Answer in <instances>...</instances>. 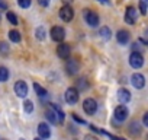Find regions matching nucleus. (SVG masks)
Wrapping results in <instances>:
<instances>
[{
	"label": "nucleus",
	"instance_id": "obj_1",
	"mask_svg": "<svg viewBox=\"0 0 148 140\" xmlns=\"http://www.w3.org/2000/svg\"><path fill=\"white\" fill-rule=\"evenodd\" d=\"M45 115H47L48 121L52 124H61L64 121V112L61 111L60 107H57L54 104H49V108L47 110Z\"/></svg>",
	"mask_w": 148,
	"mask_h": 140
},
{
	"label": "nucleus",
	"instance_id": "obj_2",
	"mask_svg": "<svg viewBox=\"0 0 148 140\" xmlns=\"http://www.w3.org/2000/svg\"><path fill=\"white\" fill-rule=\"evenodd\" d=\"M83 110L87 115H93L97 111V102L93 98H86L83 101Z\"/></svg>",
	"mask_w": 148,
	"mask_h": 140
},
{
	"label": "nucleus",
	"instance_id": "obj_3",
	"mask_svg": "<svg viewBox=\"0 0 148 140\" xmlns=\"http://www.w3.org/2000/svg\"><path fill=\"white\" fill-rule=\"evenodd\" d=\"M84 19H86L87 25L92 28H96L99 25V15L95 10H84Z\"/></svg>",
	"mask_w": 148,
	"mask_h": 140
},
{
	"label": "nucleus",
	"instance_id": "obj_4",
	"mask_svg": "<svg viewBox=\"0 0 148 140\" xmlns=\"http://www.w3.org/2000/svg\"><path fill=\"white\" fill-rule=\"evenodd\" d=\"M129 64L134 67V69H141L142 64H144V57L141 53L138 51H134L131 55H129Z\"/></svg>",
	"mask_w": 148,
	"mask_h": 140
},
{
	"label": "nucleus",
	"instance_id": "obj_5",
	"mask_svg": "<svg viewBox=\"0 0 148 140\" xmlns=\"http://www.w3.org/2000/svg\"><path fill=\"white\" fill-rule=\"evenodd\" d=\"M60 18H61L64 22L73 21V18H74V10L71 9L70 5H64V6L60 9Z\"/></svg>",
	"mask_w": 148,
	"mask_h": 140
},
{
	"label": "nucleus",
	"instance_id": "obj_6",
	"mask_svg": "<svg viewBox=\"0 0 148 140\" xmlns=\"http://www.w3.org/2000/svg\"><path fill=\"white\" fill-rule=\"evenodd\" d=\"M136 19H138V12H136V9H135L134 6L126 8V12H125V22H126L128 25H135Z\"/></svg>",
	"mask_w": 148,
	"mask_h": 140
},
{
	"label": "nucleus",
	"instance_id": "obj_7",
	"mask_svg": "<svg viewBox=\"0 0 148 140\" xmlns=\"http://www.w3.org/2000/svg\"><path fill=\"white\" fill-rule=\"evenodd\" d=\"M128 115H129V111H128V108L125 107V105H119V107H116L115 108V112H113V117H115V120L116 121H125L126 118H128Z\"/></svg>",
	"mask_w": 148,
	"mask_h": 140
},
{
	"label": "nucleus",
	"instance_id": "obj_8",
	"mask_svg": "<svg viewBox=\"0 0 148 140\" xmlns=\"http://www.w3.org/2000/svg\"><path fill=\"white\" fill-rule=\"evenodd\" d=\"M51 38L57 42H61L65 38V31L62 26H52L51 29Z\"/></svg>",
	"mask_w": 148,
	"mask_h": 140
},
{
	"label": "nucleus",
	"instance_id": "obj_9",
	"mask_svg": "<svg viewBox=\"0 0 148 140\" xmlns=\"http://www.w3.org/2000/svg\"><path fill=\"white\" fill-rule=\"evenodd\" d=\"M131 83H132L134 88L142 89V88L145 86V78H144V75H141V73H134V75L131 76Z\"/></svg>",
	"mask_w": 148,
	"mask_h": 140
},
{
	"label": "nucleus",
	"instance_id": "obj_10",
	"mask_svg": "<svg viewBox=\"0 0 148 140\" xmlns=\"http://www.w3.org/2000/svg\"><path fill=\"white\" fill-rule=\"evenodd\" d=\"M15 94L19 96V98H25L28 95V85L23 82V80H18L15 83Z\"/></svg>",
	"mask_w": 148,
	"mask_h": 140
},
{
	"label": "nucleus",
	"instance_id": "obj_11",
	"mask_svg": "<svg viewBox=\"0 0 148 140\" xmlns=\"http://www.w3.org/2000/svg\"><path fill=\"white\" fill-rule=\"evenodd\" d=\"M65 101L68 104H76L79 101V91L76 88H68L65 91Z\"/></svg>",
	"mask_w": 148,
	"mask_h": 140
},
{
	"label": "nucleus",
	"instance_id": "obj_12",
	"mask_svg": "<svg viewBox=\"0 0 148 140\" xmlns=\"http://www.w3.org/2000/svg\"><path fill=\"white\" fill-rule=\"evenodd\" d=\"M70 45L68 44H61V45H58V48H57V54H58V57L60 58H68L70 57Z\"/></svg>",
	"mask_w": 148,
	"mask_h": 140
},
{
	"label": "nucleus",
	"instance_id": "obj_13",
	"mask_svg": "<svg viewBox=\"0 0 148 140\" xmlns=\"http://www.w3.org/2000/svg\"><path fill=\"white\" fill-rule=\"evenodd\" d=\"M118 99H119L121 104L129 102V101H131V92H129L128 89H125V88L119 89V91H118Z\"/></svg>",
	"mask_w": 148,
	"mask_h": 140
},
{
	"label": "nucleus",
	"instance_id": "obj_14",
	"mask_svg": "<svg viewBox=\"0 0 148 140\" xmlns=\"http://www.w3.org/2000/svg\"><path fill=\"white\" fill-rule=\"evenodd\" d=\"M38 134L41 139H48L51 136V130H49V125L45 124V123H41L38 125Z\"/></svg>",
	"mask_w": 148,
	"mask_h": 140
},
{
	"label": "nucleus",
	"instance_id": "obj_15",
	"mask_svg": "<svg viewBox=\"0 0 148 140\" xmlns=\"http://www.w3.org/2000/svg\"><path fill=\"white\" fill-rule=\"evenodd\" d=\"M116 40H118L119 44H128V41H129V32L125 31V29L118 31V34H116Z\"/></svg>",
	"mask_w": 148,
	"mask_h": 140
},
{
	"label": "nucleus",
	"instance_id": "obj_16",
	"mask_svg": "<svg viewBox=\"0 0 148 140\" xmlns=\"http://www.w3.org/2000/svg\"><path fill=\"white\" fill-rule=\"evenodd\" d=\"M79 70V63L76 60H68V64H67V73L68 75H74Z\"/></svg>",
	"mask_w": 148,
	"mask_h": 140
},
{
	"label": "nucleus",
	"instance_id": "obj_17",
	"mask_svg": "<svg viewBox=\"0 0 148 140\" xmlns=\"http://www.w3.org/2000/svg\"><path fill=\"white\" fill-rule=\"evenodd\" d=\"M9 38H10L12 42H21L22 35H21L19 31H10V32H9Z\"/></svg>",
	"mask_w": 148,
	"mask_h": 140
},
{
	"label": "nucleus",
	"instance_id": "obj_18",
	"mask_svg": "<svg viewBox=\"0 0 148 140\" xmlns=\"http://www.w3.org/2000/svg\"><path fill=\"white\" fill-rule=\"evenodd\" d=\"M9 79V70L3 66H0V82H6Z\"/></svg>",
	"mask_w": 148,
	"mask_h": 140
},
{
	"label": "nucleus",
	"instance_id": "obj_19",
	"mask_svg": "<svg viewBox=\"0 0 148 140\" xmlns=\"http://www.w3.org/2000/svg\"><path fill=\"white\" fill-rule=\"evenodd\" d=\"M34 89L36 91V94H38V96H41V98H44V96H47V91L41 86V85H38V83H34Z\"/></svg>",
	"mask_w": 148,
	"mask_h": 140
},
{
	"label": "nucleus",
	"instance_id": "obj_20",
	"mask_svg": "<svg viewBox=\"0 0 148 140\" xmlns=\"http://www.w3.org/2000/svg\"><path fill=\"white\" fill-rule=\"evenodd\" d=\"M148 10V0H139V12L142 15H147Z\"/></svg>",
	"mask_w": 148,
	"mask_h": 140
},
{
	"label": "nucleus",
	"instance_id": "obj_21",
	"mask_svg": "<svg viewBox=\"0 0 148 140\" xmlns=\"http://www.w3.org/2000/svg\"><path fill=\"white\" fill-rule=\"evenodd\" d=\"M110 35H112V32H110V29H109L108 26H103V28H100V37H102V38H105V40H109V38H110Z\"/></svg>",
	"mask_w": 148,
	"mask_h": 140
},
{
	"label": "nucleus",
	"instance_id": "obj_22",
	"mask_svg": "<svg viewBox=\"0 0 148 140\" xmlns=\"http://www.w3.org/2000/svg\"><path fill=\"white\" fill-rule=\"evenodd\" d=\"M6 18H8V21H9L12 25H18V16H16L13 12H8V13H6Z\"/></svg>",
	"mask_w": 148,
	"mask_h": 140
},
{
	"label": "nucleus",
	"instance_id": "obj_23",
	"mask_svg": "<svg viewBox=\"0 0 148 140\" xmlns=\"http://www.w3.org/2000/svg\"><path fill=\"white\" fill-rule=\"evenodd\" d=\"M9 51H10V47L6 42H0V54H2V55H8Z\"/></svg>",
	"mask_w": 148,
	"mask_h": 140
},
{
	"label": "nucleus",
	"instance_id": "obj_24",
	"mask_svg": "<svg viewBox=\"0 0 148 140\" xmlns=\"http://www.w3.org/2000/svg\"><path fill=\"white\" fill-rule=\"evenodd\" d=\"M45 34H47V32H45V28H44V26H39V28L36 29V38H38V40L42 41V40L45 38Z\"/></svg>",
	"mask_w": 148,
	"mask_h": 140
},
{
	"label": "nucleus",
	"instance_id": "obj_25",
	"mask_svg": "<svg viewBox=\"0 0 148 140\" xmlns=\"http://www.w3.org/2000/svg\"><path fill=\"white\" fill-rule=\"evenodd\" d=\"M23 108H25V111L29 114V112H32V111H34V104H32L31 101H25V104H23Z\"/></svg>",
	"mask_w": 148,
	"mask_h": 140
},
{
	"label": "nucleus",
	"instance_id": "obj_26",
	"mask_svg": "<svg viewBox=\"0 0 148 140\" xmlns=\"http://www.w3.org/2000/svg\"><path fill=\"white\" fill-rule=\"evenodd\" d=\"M18 5L22 8V9H28L31 6V0H18Z\"/></svg>",
	"mask_w": 148,
	"mask_h": 140
},
{
	"label": "nucleus",
	"instance_id": "obj_27",
	"mask_svg": "<svg viewBox=\"0 0 148 140\" xmlns=\"http://www.w3.org/2000/svg\"><path fill=\"white\" fill-rule=\"evenodd\" d=\"M129 128H131V133H134V134H135V133H139V125H138L136 123H132Z\"/></svg>",
	"mask_w": 148,
	"mask_h": 140
},
{
	"label": "nucleus",
	"instance_id": "obj_28",
	"mask_svg": "<svg viewBox=\"0 0 148 140\" xmlns=\"http://www.w3.org/2000/svg\"><path fill=\"white\" fill-rule=\"evenodd\" d=\"M142 123H144V125L148 127V111L144 114V117H142Z\"/></svg>",
	"mask_w": 148,
	"mask_h": 140
},
{
	"label": "nucleus",
	"instance_id": "obj_29",
	"mask_svg": "<svg viewBox=\"0 0 148 140\" xmlns=\"http://www.w3.org/2000/svg\"><path fill=\"white\" fill-rule=\"evenodd\" d=\"M8 9V3L3 2V0H0V10H6Z\"/></svg>",
	"mask_w": 148,
	"mask_h": 140
},
{
	"label": "nucleus",
	"instance_id": "obj_30",
	"mask_svg": "<svg viewBox=\"0 0 148 140\" xmlns=\"http://www.w3.org/2000/svg\"><path fill=\"white\" fill-rule=\"evenodd\" d=\"M38 3H39L41 6H44V8H47V6L49 5V0H38Z\"/></svg>",
	"mask_w": 148,
	"mask_h": 140
},
{
	"label": "nucleus",
	"instance_id": "obj_31",
	"mask_svg": "<svg viewBox=\"0 0 148 140\" xmlns=\"http://www.w3.org/2000/svg\"><path fill=\"white\" fill-rule=\"evenodd\" d=\"M71 117H74V120H76V121H79V123H80V124H84V120H82V118H79V117H77V115H76V114H73V115H71Z\"/></svg>",
	"mask_w": 148,
	"mask_h": 140
},
{
	"label": "nucleus",
	"instance_id": "obj_32",
	"mask_svg": "<svg viewBox=\"0 0 148 140\" xmlns=\"http://www.w3.org/2000/svg\"><path fill=\"white\" fill-rule=\"evenodd\" d=\"M84 140H97V139H96L95 136H90V134H89V136H86V137H84Z\"/></svg>",
	"mask_w": 148,
	"mask_h": 140
},
{
	"label": "nucleus",
	"instance_id": "obj_33",
	"mask_svg": "<svg viewBox=\"0 0 148 140\" xmlns=\"http://www.w3.org/2000/svg\"><path fill=\"white\" fill-rule=\"evenodd\" d=\"M62 3H64V5H71L73 0H62Z\"/></svg>",
	"mask_w": 148,
	"mask_h": 140
},
{
	"label": "nucleus",
	"instance_id": "obj_34",
	"mask_svg": "<svg viewBox=\"0 0 148 140\" xmlns=\"http://www.w3.org/2000/svg\"><path fill=\"white\" fill-rule=\"evenodd\" d=\"M34 140H44V139H41V137H36V139H34Z\"/></svg>",
	"mask_w": 148,
	"mask_h": 140
},
{
	"label": "nucleus",
	"instance_id": "obj_35",
	"mask_svg": "<svg viewBox=\"0 0 148 140\" xmlns=\"http://www.w3.org/2000/svg\"><path fill=\"white\" fill-rule=\"evenodd\" d=\"M100 2H102V3H106V2H108V0H100Z\"/></svg>",
	"mask_w": 148,
	"mask_h": 140
},
{
	"label": "nucleus",
	"instance_id": "obj_36",
	"mask_svg": "<svg viewBox=\"0 0 148 140\" xmlns=\"http://www.w3.org/2000/svg\"><path fill=\"white\" fill-rule=\"evenodd\" d=\"M21 140H23V139H21Z\"/></svg>",
	"mask_w": 148,
	"mask_h": 140
}]
</instances>
